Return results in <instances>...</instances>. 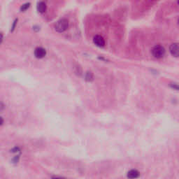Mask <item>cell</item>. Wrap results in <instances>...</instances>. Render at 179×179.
<instances>
[{"label": "cell", "instance_id": "cell-1", "mask_svg": "<svg viewBox=\"0 0 179 179\" xmlns=\"http://www.w3.org/2000/svg\"><path fill=\"white\" fill-rule=\"evenodd\" d=\"M152 54L153 57L155 58L159 59L164 57L165 54V49L162 46L157 45L154 46L153 49H152Z\"/></svg>", "mask_w": 179, "mask_h": 179}, {"label": "cell", "instance_id": "cell-8", "mask_svg": "<svg viewBox=\"0 0 179 179\" xmlns=\"http://www.w3.org/2000/svg\"><path fill=\"white\" fill-rule=\"evenodd\" d=\"M30 7V4H23L20 8V10L22 11H26L28 8Z\"/></svg>", "mask_w": 179, "mask_h": 179}, {"label": "cell", "instance_id": "cell-12", "mask_svg": "<svg viewBox=\"0 0 179 179\" xmlns=\"http://www.w3.org/2000/svg\"><path fill=\"white\" fill-rule=\"evenodd\" d=\"M178 24H179V19H178Z\"/></svg>", "mask_w": 179, "mask_h": 179}, {"label": "cell", "instance_id": "cell-7", "mask_svg": "<svg viewBox=\"0 0 179 179\" xmlns=\"http://www.w3.org/2000/svg\"><path fill=\"white\" fill-rule=\"evenodd\" d=\"M46 10V4L43 2V1H41L37 5V11L39 13H44Z\"/></svg>", "mask_w": 179, "mask_h": 179}, {"label": "cell", "instance_id": "cell-9", "mask_svg": "<svg viewBox=\"0 0 179 179\" xmlns=\"http://www.w3.org/2000/svg\"><path fill=\"white\" fill-rule=\"evenodd\" d=\"M171 87H172V88H174V90H179V86L178 84L176 83H172L170 85Z\"/></svg>", "mask_w": 179, "mask_h": 179}, {"label": "cell", "instance_id": "cell-4", "mask_svg": "<svg viewBox=\"0 0 179 179\" xmlns=\"http://www.w3.org/2000/svg\"><path fill=\"white\" fill-rule=\"evenodd\" d=\"M46 55V51L45 49H43V48H41V47L36 48L35 51H34V55H35L36 58L41 59L45 57Z\"/></svg>", "mask_w": 179, "mask_h": 179}, {"label": "cell", "instance_id": "cell-2", "mask_svg": "<svg viewBox=\"0 0 179 179\" xmlns=\"http://www.w3.org/2000/svg\"><path fill=\"white\" fill-rule=\"evenodd\" d=\"M69 27V22L67 19H61L55 24V30L58 32H63L67 30Z\"/></svg>", "mask_w": 179, "mask_h": 179}, {"label": "cell", "instance_id": "cell-5", "mask_svg": "<svg viewBox=\"0 0 179 179\" xmlns=\"http://www.w3.org/2000/svg\"><path fill=\"white\" fill-rule=\"evenodd\" d=\"M93 42L96 46H99V47H103L105 45V41L104 39L102 36L97 35L93 38Z\"/></svg>", "mask_w": 179, "mask_h": 179}, {"label": "cell", "instance_id": "cell-6", "mask_svg": "<svg viewBox=\"0 0 179 179\" xmlns=\"http://www.w3.org/2000/svg\"><path fill=\"white\" fill-rule=\"evenodd\" d=\"M139 176V172L136 169H132L128 173V177L130 178H136Z\"/></svg>", "mask_w": 179, "mask_h": 179}, {"label": "cell", "instance_id": "cell-3", "mask_svg": "<svg viewBox=\"0 0 179 179\" xmlns=\"http://www.w3.org/2000/svg\"><path fill=\"white\" fill-rule=\"evenodd\" d=\"M169 51L173 56L175 57H179V43H174L169 47Z\"/></svg>", "mask_w": 179, "mask_h": 179}, {"label": "cell", "instance_id": "cell-10", "mask_svg": "<svg viewBox=\"0 0 179 179\" xmlns=\"http://www.w3.org/2000/svg\"><path fill=\"white\" fill-rule=\"evenodd\" d=\"M92 78H93V76H92V74H91V72H88L87 76H86V79L88 80H90L92 79Z\"/></svg>", "mask_w": 179, "mask_h": 179}, {"label": "cell", "instance_id": "cell-11", "mask_svg": "<svg viewBox=\"0 0 179 179\" xmlns=\"http://www.w3.org/2000/svg\"><path fill=\"white\" fill-rule=\"evenodd\" d=\"M178 4H179V0H178Z\"/></svg>", "mask_w": 179, "mask_h": 179}]
</instances>
